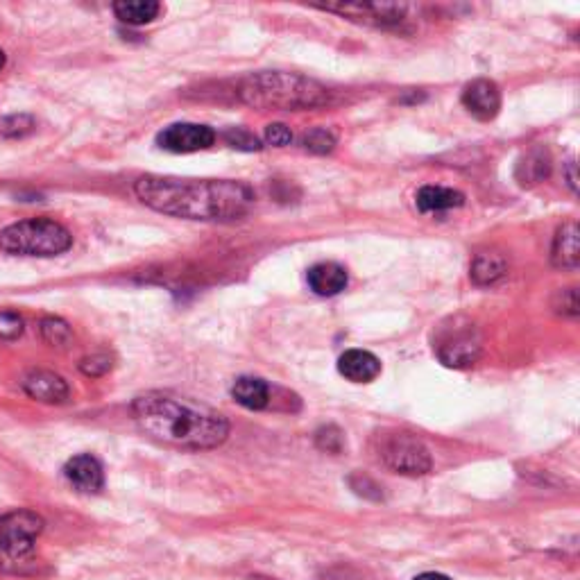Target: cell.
<instances>
[{
    "label": "cell",
    "instance_id": "cell-1",
    "mask_svg": "<svg viewBox=\"0 0 580 580\" xmlns=\"http://www.w3.org/2000/svg\"><path fill=\"white\" fill-rule=\"evenodd\" d=\"M134 195L152 211L202 223H234L254 204L250 186L234 179L143 175L134 182Z\"/></svg>",
    "mask_w": 580,
    "mask_h": 580
},
{
    "label": "cell",
    "instance_id": "cell-2",
    "mask_svg": "<svg viewBox=\"0 0 580 580\" xmlns=\"http://www.w3.org/2000/svg\"><path fill=\"white\" fill-rule=\"evenodd\" d=\"M132 415L145 435L175 449H216L229 435L223 413L175 392H143L132 402Z\"/></svg>",
    "mask_w": 580,
    "mask_h": 580
},
{
    "label": "cell",
    "instance_id": "cell-3",
    "mask_svg": "<svg viewBox=\"0 0 580 580\" xmlns=\"http://www.w3.org/2000/svg\"><path fill=\"white\" fill-rule=\"evenodd\" d=\"M238 98L254 109H284L302 112L318 109L329 102V91L320 82L297 73L263 71L245 78L238 87Z\"/></svg>",
    "mask_w": 580,
    "mask_h": 580
},
{
    "label": "cell",
    "instance_id": "cell-4",
    "mask_svg": "<svg viewBox=\"0 0 580 580\" xmlns=\"http://www.w3.org/2000/svg\"><path fill=\"white\" fill-rule=\"evenodd\" d=\"M71 245V232L50 218L21 220L0 232V250L16 257H59Z\"/></svg>",
    "mask_w": 580,
    "mask_h": 580
},
{
    "label": "cell",
    "instance_id": "cell-5",
    "mask_svg": "<svg viewBox=\"0 0 580 580\" xmlns=\"http://www.w3.org/2000/svg\"><path fill=\"white\" fill-rule=\"evenodd\" d=\"M41 531H44V519L32 510H12L0 517V571L3 574H23L30 569Z\"/></svg>",
    "mask_w": 580,
    "mask_h": 580
},
{
    "label": "cell",
    "instance_id": "cell-6",
    "mask_svg": "<svg viewBox=\"0 0 580 580\" xmlns=\"http://www.w3.org/2000/svg\"><path fill=\"white\" fill-rule=\"evenodd\" d=\"M433 349L447 368H469L481 356V331L465 318H451L438 329Z\"/></svg>",
    "mask_w": 580,
    "mask_h": 580
},
{
    "label": "cell",
    "instance_id": "cell-7",
    "mask_svg": "<svg viewBox=\"0 0 580 580\" xmlns=\"http://www.w3.org/2000/svg\"><path fill=\"white\" fill-rule=\"evenodd\" d=\"M379 458L397 474L424 476L431 472L429 449L411 433H383L379 438Z\"/></svg>",
    "mask_w": 580,
    "mask_h": 580
},
{
    "label": "cell",
    "instance_id": "cell-8",
    "mask_svg": "<svg viewBox=\"0 0 580 580\" xmlns=\"http://www.w3.org/2000/svg\"><path fill=\"white\" fill-rule=\"evenodd\" d=\"M318 10L343 16V19L374 25V28H392L406 19L408 7L399 3H329L318 5Z\"/></svg>",
    "mask_w": 580,
    "mask_h": 580
},
{
    "label": "cell",
    "instance_id": "cell-9",
    "mask_svg": "<svg viewBox=\"0 0 580 580\" xmlns=\"http://www.w3.org/2000/svg\"><path fill=\"white\" fill-rule=\"evenodd\" d=\"M157 143L168 152L189 155V152L211 148V145L216 143V132H213L211 127L198 123H175L166 127V130L157 136Z\"/></svg>",
    "mask_w": 580,
    "mask_h": 580
},
{
    "label": "cell",
    "instance_id": "cell-10",
    "mask_svg": "<svg viewBox=\"0 0 580 580\" xmlns=\"http://www.w3.org/2000/svg\"><path fill=\"white\" fill-rule=\"evenodd\" d=\"M463 105L479 121H492L501 109V91L492 80H474L463 89Z\"/></svg>",
    "mask_w": 580,
    "mask_h": 580
},
{
    "label": "cell",
    "instance_id": "cell-11",
    "mask_svg": "<svg viewBox=\"0 0 580 580\" xmlns=\"http://www.w3.org/2000/svg\"><path fill=\"white\" fill-rule=\"evenodd\" d=\"M64 476L82 494H98L105 488V469H102L100 460L91 454H80L68 460L64 465Z\"/></svg>",
    "mask_w": 580,
    "mask_h": 580
},
{
    "label": "cell",
    "instance_id": "cell-12",
    "mask_svg": "<svg viewBox=\"0 0 580 580\" xmlns=\"http://www.w3.org/2000/svg\"><path fill=\"white\" fill-rule=\"evenodd\" d=\"M23 390L25 395L37 399L41 404H64L71 397L68 383L50 370H32L25 374Z\"/></svg>",
    "mask_w": 580,
    "mask_h": 580
},
{
    "label": "cell",
    "instance_id": "cell-13",
    "mask_svg": "<svg viewBox=\"0 0 580 580\" xmlns=\"http://www.w3.org/2000/svg\"><path fill=\"white\" fill-rule=\"evenodd\" d=\"M338 370L347 381L370 383L381 374V361L365 349H349L338 361Z\"/></svg>",
    "mask_w": 580,
    "mask_h": 580
},
{
    "label": "cell",
    "instance_id": "cell-14",
    "mask_svg": "<svg viewBox=\"0 0 580 580\" xmlns=\"http://www.w3.org/2000/svg\"><path fill=\"white\" fill-rule=\"evenodd\" d=\"M306 279H309V286L313 293H318L322 297L343 293L349 281L347 270L334 261L315 263V266L309 270V275H306Z\"/></svg>",
    "mask_w": 580,
    "mask_h": 580
},
{
    "label": "cell",
    "instance_id": "cell-15",
    "mask_svg": "<svg viewBox=\"0 0 580 580\" xmlns=\"http://www.w3.org/2000/svg\"><path fill=\"white\" fill-rule=\"evenodd\" d=\"M551 263L560 270H576L580 263V241L578 225L574 220L562 225L556 234V241L551 247Z\"/></svg>",
    "mask_w": 580,
    "mask_h": 580
},
{
    "label": "cell",
    "instance_id": "cell-16",
    "mask_svg": "<svg viewBox=\"0 0 580 580\" xmlns=\"http://www.w3.org/2000/svg\"><path fill=\"white\" fill-rule=\"evenodd\" d=\"M417 209L422 213H440L449 209H458L465 204V195L447 186H422L415 195Z\"/></svg>",
    "mask_w": 580,
    "mask_h": 580
},
{
    "label": "cell",
    "instance_id": "cell-17",
    "mask_svg": "<svg viewBox=\"0 0 580 580\" xmlns=\"http://www.w3.org/2000/svg\"><path fill=\"white\" fill-rule=\"evenodd\" d=\"M232 397L236 399V404H241L243 408L263 411V408H268L270 404V386L257 377H241L234 383Z\"/></svg>",
    "mask_w": 580,
    "mask_h": 580
},
{
    "label": "cell",
    "instance_id": "cell-18",
    "mask_svg": "<svg viewBox=\"0 0 580 580\" xmlns=\"http://www.w3.org/2000/svg\"><path fill=\"white\" fill-rule=\"evenodd\" d=\"M508 272V261L499 252H481L476 254L469 268V277L479 286H492Z\"/></svg>",
    "mask_w": 580,
    "mask_h": 580
},
{
    "label": "cell",
    "instance_id": "cell-19",
    "mask_svg": "<svg viewBox=\"0 0 580 580\" xmlns=\"http://www.w3.org/2000/svg\"><path fill=\"white\" fill-rule=\"evenodd\" d=\"M116 19H121L127 25H145L152 23L161 14V5L155 0H118L114 3Z\"/></svg>",
    "mask_w": 580,
    "mask_h": 580
},
{
    "label": "cell",
    "instance_id": "cell-20",
    "mask_svg": "<svg viewBox=\"0 0 580 580\" xmlns=\"http://www.w3.org/2000/svg\"><path fill=\"white\" fill-rule=\"evenodd\" d=\"M551 173V157L547 150L535 148L517 164V179L522 186L540 184Z\"/></svg>",
    "mask_w": 580,
    "mask_h": 580
},
{
    "label": "cell",
    "instance_id": "cell-21",
    "mask_svg": "<svg viewBox=\"0 0 580 580\" xmlns=\"http://www.w3.org/2000/svg\"><path fill=\"white\" fill-rule=\"evenodd\" d=\"M39 329L41 338H44L50 347L66 349L73 343V331L62 318H44L39 324Z\"/></svg>",
    "mask_w": 580,
    "mask_h": 580
},
{
    "label": "cell",
    "instance_id": "cell-22",
    "mask_svg": "<svg viewBox=\"0 0 580 580\" xmlns=\"http://www.w3.org/2000/svg\"><path fill=\"white\" fill-rule=\"evenodd\" d=\"M34 118L30 114H12L0 121V136L5 139H25V136L34 132Z\"/></svg>",
    "mask_w": 580,
    "mask_h": 580
},
{
    "label": "cell",
    "instance_id": "cell-23",
    "mask_svg": "<svg viewBox=\"0 0 580 580\" xmlns=\"http://www.w3.org/2000/svg\"><path fill=\"white\" fill-rule=\"evenodd\" d=\"M302 148L313 152V155H327L336 148V136L327 130H311L302 136Z\"/></svg>",
    "mask_w": 580,
    "mask_h": 580
},
{
    "label": "cell",
    "instance_id": "cell-24",
    "mask_svg": "<svg viewBox=\"0 0 580 580\" xmlns=\"http://www.w3.org/2000/svg\"><path fill=\"white\" fill-rule=\"evenodd\" d=\"M23 318L16 311H0V340H16L23 336Z\"/></svg>",
    "mask_w": 580,
    "mask_h": 580
},
{
    "label": "cell",
    "instance_id": "cell-25",
    "mask_svg": "<svg viewBox=\"0 0 580 580\" xmlns=\"http://www.w3.org/2000/svg\"><path fill=\"white\" fill-rule=\"evenodd\" d=\"M112 358H109L107 354H93V356H87V358H82L80 361V370L82 374H87V377H102V374H107L109 370H112Z\"/></svg>",
    "mask_w": 580,
    "mask_h": 580
},
{
    "label": "cell",
    "instance_id": "cell-26",
    "mask_svg": "<svg viewBox=\"0 0 580 580\" xmlns=\"http://www.w3.org/2000/svg\"><path fill=\"white\" fill-rule=\"evenodd\" d=\"M315 442H318L320 449L329 451V454H338L343 449V433L336 426H324V429L315 433Z\"/></svg>",
    "mask_w": 580,
    "mask_h": 580
},
{
    "label": "cell",
    "instance_id": "cell-27",
    "mask_svg": "<svg viewBox=\"0 0 580 580\" xmlns=\"http://www.w3.org/2000/svg\"><path fill=\"white\" fill-rule=\"evenodd\" d=\"M225 141L229 145H232V148H236V150L252 152V150H259L261 148L259 141H257V136H252L250 132L241 130V127H234V130H227L225 132Z\"/></svg>",
    "mask_w": 580,
    "mask_h": 580
},
{
    "label": "cell",
    "instance_id": "cell-28",
    "mask_svg": "<svg viewBox=\"0 0 580 580\" xmlns=\"http://www.w3.org/2000/svg\"><path fill=\"white\" fill-rule=\"evenodd\" d=\"M266 143L275 145V148H286L293 143V132L284 123H272L266 127Z\"/></svg>",
    "mask_w": 580,
    "mask_h": 580
},
{
    "label": "cell",
    "instance_id": "cell-29",
    "mask_svg": "<svg viewBox=\"0 0 580 580\" xmlns=\"http://www.w3.org/2000/svg\"><path fill=\"white\" fill-rule=\"evenodd\" d=\"M560 297V304H556V311L562 315H571V318H576L578 315V293L576 288H567L558 293Z\"/></svg>",
    "mask_w": 580,
    "mask_h": 580
},
{
    "label": "cell",
    "instance_id": "cell-30",
    "mask_svg": "<svg viewBox=\"0 0 580 580\" xmlns=\"http://www.w3.org/2000/svg\"><path fill=\"white\" fill-rule=\"evenodd\" d=\"M415 580H451L445 574H438V571H426V574H420Z\"/></svg>",
    "mask_w": 580,
    "mask_h": 580
},
{
    "label": "cell",
    "instance_id": "cell-31",
    "mask_svg": "<svg viewBox=\"0 0 580 580\" xmlns=\"http://www.w3.org/2000/svg\"><path fill=\"white\" fill-rule=\"evenodd\" d=\"M567 168H569V189H571V191H576V173H574V170H576V164H574V161H569V166H567Z\"/></svg>",
    "mask_w": 580,
    "mask_h": 580
},
{
    "label": "cell",
    "instance_id": "cell-32",
    "mask_svg": "<svg viewBox=\"0 0 580 580\" xmlns=\"http://www.w3.org/2000/svg\"><path fill=\"white\" fill-rule=\"evenodd\" d=\"M3 68H5V53L0 50V71H3Z\"/></svg>",
    "mask_w": 580,
    "mask_h": 580
}]
</instances>
